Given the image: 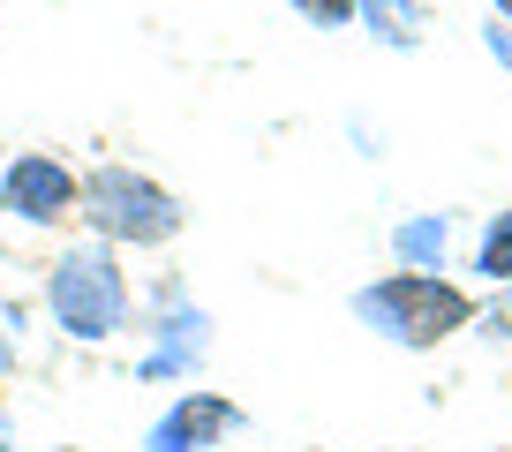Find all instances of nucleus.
<instances>
[{
    "instance_id": "11",
    "label": "nucleus",
    "mask_w": 512,
    "mask_h": 452,
    "mask_svg": "<svg viewBox=\"0 0 512 452\" xmlns=\"http://www.w3.org/2000/svg\"><path fill=\"white\" fill-rule=\"evenodd\" d=\"M287 8L309 23V31H347V23L362 16V0H287Z\"/></svg>"
},
{
    "instance_id": "8",
    "label": "nucleus",
    "mask_w": 512,
    "mask_h": 452,
    "mask_svg": "<svg viewBox=\"0 0 512 452\" xmlns=\"http://www.w3.org/2000/svg\"><path fill=\"white\" fill-rule=\"evenodd\" d=\"M354 23H362L384 53H415L422 38H430V8H422V0H362Z\"/></svg>"
},
{
    "instance_id": "5",
    "label": "nucleus",
    "mask_w": 512,
    "mask_h": 452,
    "mask_svg": "<svg viewBox=\"0 0 512 452\" xmlns=\"http://www.w3.org/2000/svg\"><path fill=\"white\" fill-rule=\"evenodd\" d=\"M76 196H83V174L61 159V151H16L0 166V219L16 226H68L76 219Z\"/></svg>"
},
{
    "instance_id": "7",
    "label": "nucleus",
    "mask_w": 512,
    "mask_h": 452,
    "mask_svg": "<svg viewBox=\"0 0 512 452\" xmlns=\"http://www.w3.org/2000/svg\"><path fill=\"white\" fill-rule=\"evenodd\" d=\"M452 242H460L452 211H407V219L392 226V272H445Z\"/></svg>"
},
{
    "instance_id": "13",
    "label": "nucleus",
    "mask_w": 512,
    "mask_h": 452,
    "mask_svg": "<svg viewBox=\"0 0 512 452\" xmlns=\"http://www.w3.org/2000/svg\"><path fill=\"white\" fill-rule=\"evenodd\" d=\"M482 46H490V61H505V68H512V23H497V16H490V31H482Z\"/></svg>"
},
{
    "instance_id": "9",
    "label": "nucleus",
    "mask_w": 512,
    "mask_h": 452,
    "mask_svg": "<svg viewBox=\"0 0 512 452\" xmlns=\"http://www.w3.org/2000/svg\"><path fill=\"white\" fill-rule=\"evenodd\" d=\"M467 272L482 279V287H512V204L490 211V219L475 226V249H467Z\"/></svg>"
},
{
    "instance_id": "15",
    "label": "nucleus",
    "mask_w": 512,
    "mask_h": 452,
    "mask_svg": "<svg viewBox=\"0 0 512 452\" xmlns=\"http://www.w3.org/2000/svg\"><path fill=\"white\" fill-rule=\"evenodd\" d=\"M0 452H16V430H8V422H0Z\"/></svg>"
},
{
    "instance_id": "6",
    "label": "nucleus",
    "mask_w": 512,
    "mask_h": 452,
    "mask_svg": "<svg viewBox=\"0 0 512 452\" xmlns=\"http://www.w3.org/2000/svg\"><path fill=\"white\" fill-rule=\"evenodd\" d=\"M241 407L226 392H174V400L151 415L144 430V452H219L226 437H241Z\"/></svg>"
},
{
    "instance_id": "3",
    "label": "nucleus",
    "mask_w": 512,
    "mask_h": 452,
    "mask_svg": "<svg viewBox=\"0 0 512 452\" xmlns=\"http://www.w3.org/2000/svg\"><path fill=\"white\" fill-rule=\"evenodd\" d=\"M475 309L482 302L452 272H384V279H369V287H354V324L392 339V347H407V355L445 347L452 332L475 324Z\"/></svg>"
},
{
    "instance_id": "2",
    "label": "nucleus",
    "mask_w": 512,
    "mask_h": 452,
    "mask_svg": "<svg viewBox=\"0 0 512 452\" xmlns=\"http://www.w3.org/2000/svg\"><path fill=\"white\" fill-rule=\"evenodd\" d=\"M76 219H83V234L106 242V249H166V242H181L189 204H181L159 174H144V166L98 159V166H83Z\"/></svg>"
},
{
    "instance_id": "14",
    "label": "nucleus",
    "mask_w": 512,
    "mask_h": 452,
    "mask_svg": "<svg viewBox=\"0 0 512 452\" xmlns=\"http://www.w3.org/2000/svg\"><path fill=\"white\" fill-rule=\"evenodd\" d=\"M490 16H497V23H512V0H490Z\"/></svg>"
},
{
    "instance_id": "1",
    "label": "nucleus",
    "mask_w": 512,
    "mask_h": 452,
    "mask_svg": "<svg viewBox=\"0 0 512 452\" xmlns=\"http://www.w3.org/2000/svg\"><path fill=\"white\" fill-rule=\"evenodd\" d=\"M38 309H46V324L68 339V347H113V339L136 324V279H128L121 249L106 242H68L61 257L46 264V279H38Z\"/></svg>"
},
{
    "instance_id": "10",
    "label": "nucleus",
    "mask_w": 512,
    "mask_h": 452,
    "mask_svg": "<svg viewBox=\"0 0 512 452\" xmlns=\"http://www.w3.org/2000/svg\"><path fill=\"white\" fill-rule=\"evenodd\" d=\"M23 355H31V302H16V294H0V377L16 370Z\"/></svg>"
},
{
    "instance_id": "4",
    "label": "nucleus",
    "mask_w": 512,
    "mask_h": 452,
    "mask_svg": "<svg viewBox=\"0 0 512 452\" xmlns=\"http://www.w3.org/2000/svg\"><path fill=\"white\" fill-rule=\"evenodd\" d=\"M211 362V309L189 294V279L166 272L144 294V355L136 377L144 385H196V370Z\"/></svg>"
},
{
    "instance_id": "12",
    "label": "nucleus",
    "mask_w": 512,
    "mask_h": 452,
    "mask_svg": "<svg viewBox=\"0 0 512 452\" xmlns=\"http://www.w3.org/2000/svg\"><path fill=\"white\" fill-rule=\"evenodd\" d=\"M475 324H482V339H512V287H497V302H482Z\"/></svg>"
}]
</instances>
